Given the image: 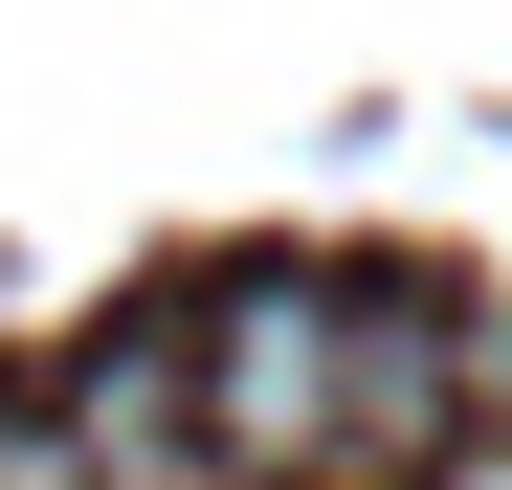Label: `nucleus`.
<instances>
[{
    "instance_id": "1",
    "label": "nucleus",
    "mask_w": 512,
    "mask_h": 490,
    "mask_svg": "<svg viewBox=\"0 0 512 490\" xmlns=\"http://www.w3.org/2000/svg\"><path fill=\"white\" fill-rule=\"evenodd\" d=\"M179 379H201V468L290 490V468H357V290L334 268H245L179 312Z\"/></svg>"
},
{
    "instance_id": "2",
    "label": "nucleus",
    "mask_w": 512,
    "mask_h": 490,
    "mask_svg": "<svg viewBox=\"0 0 512 490\" xmlns=\"http://www.w3.org/2000/svg\"><path fill=\"white\" fill-rule=\"evenodd\" d=\"M446 424H468V312L379 268V290H357V468H423Z\"/></svg>"
},
{
    "instance_id": "3",
    "label": "nucleus",
    "mask_w": 512,
    "mask_h": 490,
    "mask_svg": "<svg viewBox=\"0 0 512 490\" xmlns=\"http://www.w3.org/2000/svg\"><path fill=\"white\" fill-rule=\"evenodd\" d=\"M0 490H112V446L67 424V401H0Z\"/></svg>"
}]
</instances>
